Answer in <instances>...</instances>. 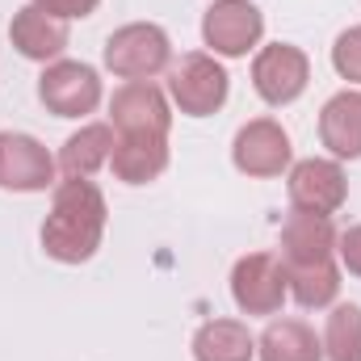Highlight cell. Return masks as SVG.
<instances>
[{
	"label": "cell",
	"instance_id": "6da1fadb",
	"mask_svg": "<svg viewBox=\"0 0 361 361\" xmlns=\"http://www.w3.org/2000/svg\"><path fill=\"white\" fill-rule=\"evenodd\" d=\"M105 193L92 180H59L51 197V214L42 219V248L59 265H85L97 257L105 235Z\"/></svg>",
	"mask_w": 361,
	"mask_h": 361
},
{
	"label": "cell",
	"instance_id": "7a4b0ae2",
	"mask_svg": "<svg viewBox=\"0 0 361 361\" xmlns=\"http://www.w3.org/2000/svg\"><path fill=\"white\" fill-rule=\"evenodd\" d=\"M173 63V42L156 21H130L105 38V68L122 80H156Z\"/></svg>",
	"mask_w": 361,
	"mask_h": 361
},
{
	"label": "cell",
	"instance_id": "3957f363",
	"mask_svg": "<svg viewBox=\"0 0 361 361\" xmlns=\"http://www.w3.org/2000/svg\"><path fill=\"white\" fill-rule=\"evenodd\" d=\"M227 92H231V76L227 68L214 59V55H185L177 68L169 72V97L185 118H210L227 105Z\"/></svg>",
	"mask_w": 361,
	"mask_h": 361
},
{
	"label": "cell",
	"instance_id": "277c9868",
	"mask_svg": "<svg viewBox=\"0 0 361 361\" xmlns=\"http://www.w3.org/2000/svg\"><path fill=\"white\" fill-rule=\"evenodd\" d=\"M202 38L219 59H244L265 38V17L252 0H214L202 17Z\"/></svg>",
	"mask_w": 361,
	"mask_h": 361
},
{
	"label": "cell",
	"instance_id": "5b68a950",
	"mask_svg": "<svg viewBox=\"0 0 361 361\" xmlns=\"http://www.w3.org/2000/svg\"><path fill=\"white\" fill-rule=\"evenodd\" d=\"M38 101L55 118H85L101 105V76L80 59H55L38 76Z\"/></svg>",
	"mask_w": 361,
	"mask_h": 361
},
{
	"label": "cell",
	"instance_id": "8992f818",
	"mask_svg": "<svg viewBox=\"0 0 361 361\" xmlns=\"http://www.w3.org/2000/svg\"><path fill=\"white\" fill-rule=\"evenodd\" d=\"M286 193H290V206L302 210V214H324L332 219L345 197H349V177L341 169V160H298L290 164V177H286Z\"/></svg>",
	"mask_w": 361,
	"mask_h": 361
},
{
	"label": "cell",
	"instance_id": "52a82bcc",
	"mask_svg": "<svg viewBox=\"0 0 361 361\" xmlns=\"http://www.w3.org/2000/svg\"><path fill=\"white\" fill-rule=\"evenodd\" d=\"M290 286H286V269L281 257L273 252H248L235 261L231 269V298L244 315H277L286 302Z\"/></svg>",
	"mask_w": 361,
	"mask_h": 361
},
{
	"label": "cell",
	"instance_id": "ba28073f",
	"mask_svg": "<svg viewBox=\"0 0 361 361\" xmlns=\"http://www.w3.org/2000/svg\"><path fill=\"white\" fill-rule=\"evenodd\" d=\"M311 80V59L307 51L290 47V42H273L261 47L257 59H252V89L265 105H290L298 101L302 89Z\"/></svg>",
	"mask_w": 361,
	"mask_h": 361
},
{
	"label": "cell",
	"instance_id": "9c48e42d",
	"mask_svg": "<svg viewBox=\"0 0 361 361\" xmlns=\"http://www.w3.org/2000/svg\"><path fill=\"white\" fill-rule=\"evenodd\" d=\"M55 156L21 130H0V189L8 193H42L55 185Z\"/></svg>",
	"mask_w": 361,
	"mask_h": 361
},
{
	"label": "cell",
	"instance_id": "30bf717a",
	"mask_svg": "<svg viewBox=\"0 0 361 361\" xmlns=\"http://www.w3.org/2000/svg\"><path fill=\"white\" fill-rule=\"evenodd\" d=\"M109 122L118 135H169L173 109L160 85L152 80H126L109 97Z\"/></svg>",
	"mask_w": 361,
	"mask_h": 361
},
{
	"label": "cell",
	"instance_id": "8fae6325",
	"mask_svg": "<svg viewBox=\"0 0 361 361\" xmlns=\"http://www.w3.org/2000/svg\"><path fill=\"white\" fill-rule=\"evenodd\" d=\"M290 156H294L290 135L273 118H257V122L235 130L231 160H235V169L244 177H281L290 169Z\"/></svg>",
	"mask_w": 361,
	"mask_h": 361
},
{
	"label": "cell",
	"instance_id": "7c38bea8",
	"mask_svg": "<svg viewBox=\"0 0 361 361\" xmlns=\"http://www.w3.org/2000/svg\"><path fill=\"white\" fill-rule=\"evenodd\" d=\"M336 261V227L324 214H302L290 210V219L281 223V265H324Z\"/></svg>",
	"mask_w": 361,
	"mask_h": 361
},
{
	"label": "cell",
	"instance_id": "4fadbf2b",
	"mask_svg": "<svg viewBox=\"0 0 361 361\" xmlns=\"http://www.w3.org/2000/svg\"><path fill=\"white\" fill-rule=\"evenodd\" d=\"M8 42L17 47V55H25L34 63H55L68 51V21L42 13L38 4H25L8 21Z\"/></svg>",
	"mask_w": 361,
	"mask_h": 361
},
{
	"label": "cell",
	"instance_id": "5bb4252c",
	"mask_svg": "<svg viewBox=\"0 0 361 361\" xmlns=\"http://www.w3.org/2000/svg\"><path fill=\"white\" fill-rule=\"evenodd\" d=\"M109 169L122 185H147L169 169V135H118Z\"/></svg>",
	"mask_w": 361,
	"mask_h": 361
},
{
	"label": "cell",
	"instance_id": "9a60e30c",
	"mask_svg": "<svg viewBox=\"0 0 361 361\" xmlns=\"http://www.w3.org/2000/svg\"><path fill=\"white\" fill-rule=\"evenodd\" d=\"M319 139L336 160H361V89L328 97L319 109Z\"/></svg>",
	"mask_w": 361,
	"mask_h": 361
},
{
	"label": "cell",
	"instance_id": "2e32d148",
	"mask_svg": "<svg viewBox=\"0 0 361 361\" xmlns=\"http://www.w3.org/2000/svg\"><path fill=\"white\" fill-rule=\"evenodd\" d=\"M114 126H105V122H89V126H80L68 143H63V152H59V173L68 180H92L97 169H105L109 164V156H114Z\"/></svg>",
	"mask_w": 361,
	"mask_h": 361
},
{
	"label": "cell",
	"instance_id": "e0dca14e",
	"mask_svg": "<svg viewBox=\"0 0 361 361\" xmlns=\"http://www.w3.org/2000/svg\"><path fill=\"white\" fill-rule=\"evenodd\" d=\"M257 336L240 319H206L193 332V361H252Z\"/></svg>",
	"mask_w": 361,
	"mask_h": 361
},
{
	"label": "cell",
	"instance_id": "ac0fdd59",
	"mask_svg": "<svg viewBox=\"0 0 361 361\" xmlns=\"http://www.w3.org/2000/svg\"><path fill=\"white\" fill-rule=\"evenodd\" d=\"M261 361H324V341L302 319H273L257 341Z\"/></svg>",
	"mask_w": 361,
	"mask_h": 361
},
{
	"label": "cell",
	"instance_id": "d6986e66",
	"mask_svg": "<svg viewBox=\"0 0 361 361\" xmlns=\"http://www.w3.org/2000/svg\"><path fill=\"white\" fill-rule=\"evenodd\" d=\"M286 269V265H281ZM286 286L294 294L298 307L307 311H319V307H332L336 294H341V269L336 261H324V265H294L286 269Z\"/></svg>",
	"mask_w": 361,
	"mask_h": 361
},
{
	"label": "cell",
	"instance_id": "ffe728a7",
	"mask_svg": "<svg viewBox=\"0 0 361 361\" xmlns=\"http://www.w3.org/2000/svg\"><path fill=\"white\" fill-rule=\"evenodd\" d=\"M324 357L328 361H361V307L336 302L324 324Z\"/></svg>",
	"mask_w": 361,
	"mask_h": 361
},
{
	"label": "cell",
	"instance_id": "44dd1931",
	"mask_svg": "<svg viewBox=\"0 0 361 361\" xmlns=\"http://www.w3.org/2000/svg\"><path fill=\"white\" fill-rule=\"evenodd\" d=\"M332 68H336L341 80L361 85V25H349V30L336 38V47H332Z\"/></svg>",
	"mask_w": 361,
	"mask_h": 361
},
{
	"label": "cell",
	"instance_id": "7402d4cb",
	"mask_svg": "<svg viewBox=\"0 0 361 361\" xmlns=\"http://www.w3.org/2000/svg\"><path fill=\"white\" fill-rule=\"evenodd\" d=\"M336 257H341V265L353 277H361V223H353L349 231L336 235Z\"/></svg>",
	"mask_w": 361,
	"mask_h": 361
},
{
	"label": "cell",
	"instance_id": "603a6c76",
	"mask_svg": "<svg viewBox=\"0 0 361 361\" xmlns=\"http://www.w3.org/2000/svg\"><path fill=\"white\" fill-rule=\"evenodd\" d=\"M42 13L59 17V21H76V17H92L101 0H34Z\"/></svg>",
	"mask_w": 361,
	"mask_h": 361
}]
</instances>
